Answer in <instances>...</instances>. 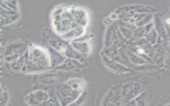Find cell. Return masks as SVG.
Wrapping results in <instances>:
<instances>
[{
    "instance_id": "1",
    "label": "cell",
    "mask_w": 170,
    "mask_h": 106,
    "mask_svg": "<svg viewBox=\"0 0 170 106\" xmlns=\"http://www.w3.org/2000/svg\"><path fill=\"white\" fill-rule=\"evenodd\" d=\"M138 52L140 53V54H142V53H143V51L142 49H139L138 50Z\"/></svg>"
},
{
    "instance_id": "2",
    "label": "cell",
    "mask_w": 170,
    "mask_h": 106,
    "mask_svg": "<svg viewBox=\"0 0 170 106\" xmlns=\"http://www.w3.org/2000/svg\"><path fill=\"white\" fill-rule=\"evenodd\" d=\"M167 23H168V24H170V19H168L167 20Z\"/></svg>"
}]
</instances>
